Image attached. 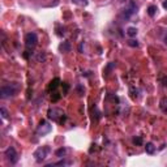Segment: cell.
<instances>
[{
  "label": "cell",
  "instance_id": "cell-1",
  "mask_svg": "<svg viewBox=\"0 0 167 167\" xmlns=\"http://www.w3.org/2000/svg\"><path fill=\"white\" fill-rule=\"evenodd\" d=\"M47 116L50 118V119H52L54 121L60 123V124H63V123L65 121V119H67V116H65V114H64L63 110L56 108V107H52V108L48 110Z\"/></svg>",
  "mask_w": 167,
  "mask_h": 167
},
{
  "label": "cell",
  "instance_id": "cell-2",
  "mask_svg": "<svg viewBox=\"0 0 167 167\" xmlns=\"http://www.w3.org/2000/svg\"><path fill=\"white\" fill-rule=\"evenodd\" d=\"M17 91V85L16 84H11V85H4L2 86L0 89V98L2 99H7V98H11L16 94Z\"/></svg>",
  "mask_w": 167,
  "mask_h": 167
},
{
  "label": "cell",
  "instance_id": "cell-3",
  "mask_svg": "<svg viewBox=\"0 0 167 167\" xmlns=\"http://www.w3.org/2000/svg\"><path fill=\"white\" fill-rule=\"evenodd\" d=\"M52 129V125L46 120H41L39 125L37 127V135L38 136H46L47 133H50Z\"/></svg>",
  "mask_w": 167,
  "mask_h": 167
},
{
  "label": "cell",
  "instance_id": "cell-4",
  "mask_svg": "<svg viewBox=\"0 0 167 167\" xmlns=\"http://www.w3.org/2000/svg\"><path fill=\"white\" fill-rule=\"evenodd\" d=\"M48 153H50V148L48 146H42V148H38L36 152H34V157H36V161L37 162H42L45 161Z\"/></svg>",
  "mask_w": 167,
  "mask_h": 167
},
{
  "label": "cell",
  "instance_id": "cell-5",
  "mask_svg": "<svg viewBox=\"0 0 167 167\" xmlns=\"http://www.w3.org/2000/svg\"><path fill=\"white\" fill-rule=\"evenodd\" d=\"M4 155H5V158H7V161L9 162V163H12V165H15L17 161H19V154H17V152H16V149L15 148H12V146H9L5 150V153H4Z\"/></svg>",
  "mask_w": 167,
  "mask_h": 167
},
{
  "label": "cell",
  "instance_id": "cell-6",
  "mask_svg": "<svg viewBox=\"0 0 167 167\" xmlns=\"http://www.w3.org/2000/svg\"><path fill=\"white\" fill-rule=\"evenodd\" d=\"M37 43H38V37H37V34L36 33H28L25 36V45L26 47L29 48H34L37 46Z\"/></svg>",
  "mask_w": 167,
  "mask_h": 167
},
{
  "label": "cell",
  "instance_id": "cell-7",
  "mask_svg": "<svg viewBox=\"0 0 167 167\" xmlns=\"http://www.w3.org/2000/svg\"><path fill=\"white\" fill-rule=\"evenodd\" d=\"M137 12V5L136 4H133V3H131L129 4V7L125 9V12H124V16L125 17H129L131 15H133V13H136Z\"/></svg>",
  "mask_w": 167,
  "mask_h": 167
},
{
  "label": "cell",
  "instance_id": "cell-8",
  "mask_svg": "<svg viewBox=\"0 0 167 167\" xmlns=\"http://www.w3.org/2000/svg\"><path fill=\"white\" fill-rule=\"evenodd\" d=\"M71 43H69V42H63V43H61V45L59 46V50L61 51V52H69V51H71Z\"/></svg>",
  "mask_w": 167,
  "mask_h": 167
},
{
  "label": "cell",
  "instance_id": "cell-9",
  "mask_svg": "<svg viewBox=\"0 0 167 167\" xmlns=\"http://www.w3.org/2000/svg\"><path fill=\"white\" fill-rule=\"evenodd\" d=\"M59 84H60V78H54L51 82H50V85H48V90H55L56 87L59 86Z\"/></svg>",
  "mask_w": 167,
  "mask_h": 167
},
{
  "label": "cell",
  "instance_id": "cell-10",
  "mask_svg": "<svg viewBox=\"0 0 167 167\" xmlns=\"http://www.w3.org/2000/svg\"><path fill=\"white\" fill-rule=\"evenodd\" d=\"M145 150H146L148 154H154V152H155V146L153 145L152 142H148L146 145H145Z\"/></svg>",
  "mask_w": 167,
  "mask_h": 167
},
{
  "label": "cell",
  "instance_id": "cell-11",
  "mask_svg": "<svg viewBox=\"0 0 167 167\" xmlns=\"http://www.w3.org/2000/svg\"><path fill=\"white\" fill-rule=\"evenodd\" d=\"M159 107L165 114H167V97H163L159 102Z\"/></svg>",
  "mask_w": 167,
  "mask_h": 167
},
{
  "label": "cell",
  "instance_id": "cell-12",
  "mask_svg": "<svg viewBox=\"0 0 167 167\" xmlns=\"http://www.w3.org/2000/svg\"><path fill=\"white\" fill-rule=\"evenodd\" d=\"M127 36H128V37H132V38L136 37V36H137V29L133 28V26L128 28V29H127Z\"/></svg>",
  "mask_w": 167,
  "mask_h": 167
},
{
  "label": "cell",
  "instance_id": "cell-13",
  "mask_svg": "<svg viewBox=\"0 0 167 167\" xmlns=\"http://www.w3.org/2000/svg\"><path fill=\"white\" fill-rule=\"evenodd\" d=\"M73 4H77V5H81V7H85L87 5V0H71Z\"/></svg>",
  "mask_w": 167,
  "mask_h": 167
},
{
  "label": "cell",
  "instance_id": "cell-14",
  "mask_svg": "<svg viewBox=\"0 0 167 167\" xmlns=\"http://www.w3.org/2000/svg\"><path fill=\"white\" fill-rule=\"evenodd\" d=\"M157 7L155 5H150L148 8V13H149V16H154L155 15V12H157Z\"/></svg>",
  "mask_w": 167,
  "mask_h": 167
},
{
  "label": "cell",
  "instance_id": "cell-15",
  "mask_svg": "<svg viewBox=\"0 0 167 167\" xmlns=\"http://www.w3.org/2000/svg\"><path fill=\"white\" fill-rule=\"evenodd\" d=\"M65 153H67V150H65L64 148H61V149H59V150H56V155L60 157V158H63L65 155Z\"/></svg>",
  "mask_w": 167,
  "mask_h": 167
},
{
  "label": "cell",
  "instance_id": "cell-16",
  "mask_svg": "<svg viewBox=\"0 0 167 167\" xmlns=\"http://www.w3.org/2000/svg\"><path fill=\"white\" fill-rule=\"evenodd\" d=\"M0 112H2V118H3V119H7V118H8V111H7V110L4 108V107H2V108H0Z\"/></svg>",
  "mask_w": 167,
  "mask_h": 167
},
{
  "label": "cell",
  "instance_id": "cell-17",
  "mask_svg": "<svg viewBox=\"0 0 167 167\" xmlns=\"http://www.w3.org/2000/svg\"><path fill=\"white\" fill-rule=\"evenodd\" d=\"M133 144L141 145V144H142V138H141V137H135V138H133Z\"/></svg>",
  "mask_w": 167,
  "mask_h": 167
},
{
  "label": "cell",
  "instance_id": "cell-18",
  "mask_svg": "<svg viewBox=\"0 0 167 167\" xmlns=\"http://www.w3.org/2000/svg\"><path fill=\"white\" fill-rule=\"evenodd\" d=\"M128 45L132 46V47H138V43H137V41H135V39H131V41L128 42Z\"/></svg>",
  "mask_w": 167,
  "mask_h": 167
},
{
  "label": "cell",
  "instance_id": "cell-19",
  "mask_svg": "<svg viewBox=\"0 0 167 167\" xmlns=\"http://www.w3.org/2000/svg\"><path fill=\"white\" fill-rule=\"evenodd\" d=\"M59 98H60V94L55 93V94H54V97H52V101H54V102H56V101H59Z\"/></svg>",
  "mask_w": 167,
  "mask_h": 167
},
{
  "label": "cell",
  "instance_id": "cell-20",
  "mask_svg": "<svg viewBox=\"0 0 167 167\" xmlns=\"http://www.w3.org/2000/svg\"><path fill=\"white\" fill-rule=\"evenodd\" d=\"M162 85H163V86H167V77H163V78H162Z\"/></svg>",
  "mask_w": 167,
  "mask_h": 167
},
{
  "label": "cell",
  "instance_id": "cell-21",
  "mask_svg": "<svg viewBox=\"0 0 167 167\" xmlns=\"http://www.w3.org/2000/svg\"><path fill=\"white\" fill-rule=\"evenodd\" d=\"M63 86H64V93H67V91H68V89H69V86H68L65 82H63Z\"/></svg>",
  "mask_w": 167,
  "mask_h": 167
},
{
  "label": "cell",
  "instance_id": "cell-22",
  "mask_svg": "<svg viewBox=\"0 0 167 167\" xmlns=\"http://www.w3.org/2000/svg\"><path fill=\"white\" fill-rule=\"evenodd\" d=\"M56 166H64V165H67V162H64V161H60L58 162V163H55Z\"/></svg>",
  "mask_w": 167,
  "mask_h": 167
},
{
  "label": "cell",
  "instance_id": "cell-23",
  "mask_svg": "<svg viewBox=\"0 0 167 167\" xmlns=\"http://www.w3.org/2000/svg\"><path fill=\"white\" fill-rule=\"evenodd\" d=\"M163 8H166V9H167V0H165V2H163Z\"/></svg>",
  "mask_w": 167,
  "mask_h": 167
},
{
  "label": "cell",
  "instance_id": "cell-24",
  "mask_svg": "<svg viewBox=\"0 0 167 167\" xmlns=\"http://www.w3.org/2000/svg\"><path fill=\"white\" fill-rule=\"evenodd\" d=\"M165 42H166V45H167V34H166V37H165Z\"/></svg>",
  "mask_w": 167,
  "mask_h": 167
}]
</instances>
